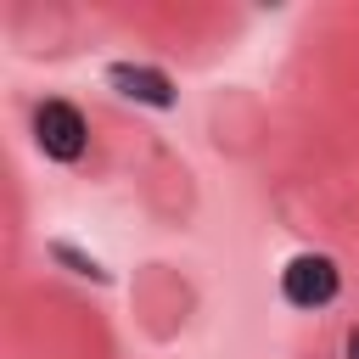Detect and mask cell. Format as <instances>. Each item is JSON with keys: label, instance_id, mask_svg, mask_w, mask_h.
Segmentation results:
<instances>
[{"label": "cell", "instance_id": "cell-5", "mask_svg": "<svg viewBox=\"0 0 359 359\" xmlns=\"http://www.w3.org/2000/svg\"><path fill=\"white\" fill-rule=\"evenodd\" d=\"M348 359H359V331H348V348H342Z\"/></svg>", "mask_w": 359, "mask_h": 359}, {"label": "cell", "instance_id": "cell-2", "mask_svg": "<svg viewBox=\"0 0 359 359\" xmlns=\"http://www.w3.org/2000/svg\"><path fill=\"white\" fill-rule=\"evenodd\" d=\"M34 140H39V151H45V157H56V163L84 157V140H90L84 112H79L73 101H45V107L34 112Z\"/></svg>", "mask_w": 359, "mask_h": 359}, {"label": "cell", "instance_id": "cell-4", "mask_svg": "<svg viewBox=\"0 0 359 359\" xmlns=\"http://www.w3.org/2000/svg\"><path fill=\"white\" fill-rule=\"evenodd\" d=\"M50 252H56V258H62V264H73V275H90V280H107V269H101V264H95V258H84V252H79V247H67V241H56V247H50Z\"/></svg>", "mask_w": 359, "mask_h": 359}, {"label": "cell", "instance_id": "cell-1", "mask_svg": "<svg viewBox=\"0 0 359 359\" xmlns=\"http://www.w3.org/2000/svg\"><path fill=\"white\" fill-rule=\"evenodd\" d=\"M337 286H342V275H337V264L325 252H297L280 269V292H286L292 309H325L337 297Z\"/></svg>", "mask_w": 359, "mask_h": 359}, {"label": "cell", "instance_id": "cell-3", "mask_svg": "<svg viewBox=\"0 0 359 359\" xmlns=\"http://www.w3.org/2000/svg\"><path fill=\"white\" fill-rule=\"evenodd\" d=\"M107 84H112L118 95L140 101V107H174V84H168V73H157V67H140V62H112V67H107Z\"/></svg>", "mask_w": 359, "mask_h": 359}]
</instances>
